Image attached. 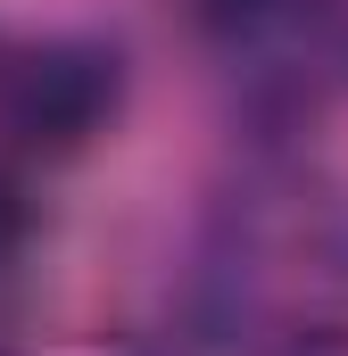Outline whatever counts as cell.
<instances>
[{
	"label": "cell",
	"instance_id": "1",
	"mask_svg": "<svg viewBox=\"0 0 348 356\" xmlns=\"http://www.w3.org/2000/svg\"><path fill=\"white\" fill-rule=\"evenodd\" d=\"M199 315L232 348H265L282 332H348V199L299 166H258L207 216Z\"/></svg>",
	"mask_w": 348,
	"mask_h": 356
},
{
	"label": "cell",
	"instance_id": "2",
	"mask_svg": "<svg viewBox=\"0 0 348 356\" xmlns=\"http://www.w3.org/2000/svg\"><path fill=\"white\" fill-rule=\"evenodd\" d=\"M116 108H125V58L108 42H42L0 67V124L17 133V149L75 158L116 124Z\"/></svg>",
	"mask_w": 348,
	"mask_h": 356
},
{
	"label": "cell",
	"instance_id": "3",
	"mask_svg": "<svg viewBox=\"0 0 348 356\" xmlns=\"http://www.w3.org/2000/svg\"><path fill=\"white\" fill-rule=\"evenodd\" d=\"M315 25V83H348V0H307Z\"/></svg>",
	"mask_w": 348,
	"mask_h": 356
},
{
	"label": "cell",
	"instance_id": "4",
	"mask_svg": "<svg viewBox=\"0 0 348 356\" xmlns=\"http://www.w3.org/2000/svg\"><path fill=\"white\" fill-rule=\"evenodd\" d=\"M249 356H348V332H282V340H265Z\"/></svg>",
	"mask_w": 348,
	"mask_h": 356
},
{
	"label": "cell",
	"instance_id": "5",
	"mask_svg": "<svg viewBox=\"0 0 348 356\" xmlns=\"http://www.w3.org/2000/svg\"><path fill=\"white\" fill-rule=\"evenodd\" d=\"M25 224H33V216H25V191H17V182L0 175V257H17V241H25Z\"/></svg>",
	"mask_w": 348,
	"mask_h": 356
}]
</instances>
